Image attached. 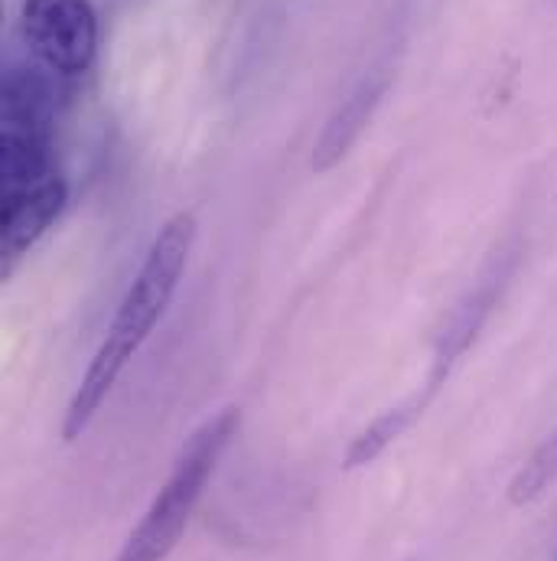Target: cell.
Listing matches in <instances>:
<instances>
[{"label":"cell","instance_id":"1","mask_svg":"<svg viewBox=\"0 0 557 561\" xmlns=\"http://www.w3.org/2000/svg\"><path fill=\"white\" fill-rule=\"evenodd\" d=\"M196 229H199V222L193 213H176L153 236L138 275L128 284V290L108 323V333H105L102 346L95 350V356L66 409V421H62L66 440H76L89 431V424L102 412L105 399L118 386L121 373L128 369L135 353L147 343V336L166 313V307L179 287V278L186 275Z\"/></svg>","mask_w":557,"mask_h":561},{"label":"cell","instance_id":"2","mask_svg":"<svg viewBox=\"0 0 557 561\" xmlns=\"http://www.w3.org/2000/svg\"><path fill=\"white\" fill-rule=\"evenodd\" d=\"M239 424H242L239 409H222L186 437L166 483L150 500L147 513L140 516L135 533L128 536L125 549L118 552L115 561H163L176 549V542L183 539V533L196 513V503H199L209 477L216 473L225 447L232 444Z\"/></svg>","mask_w":557,"mask_h":561},{"label":"cell","instance_id":"3","mask_svg":"<svg viewBox=\"0 0 557 561\" xmlns=\"http://www.w3.org/2000/svg\"><path fill=\"white\" fill-rule=\"evenodd\" d=\"M20 33L56 76L89 72L98 53V16L89 0H23Z\"/></svg>","mask_w":557,"mask_h":561},{"label":"cell","instance_id":"4","mask_svg":"<svg viewBox=\"0 0 557 561\" xmlns=\"http://www.w3.org/2000/svg\"><path fill=\"white\" fill-rule=\"evenodd\" d=\"M69 203V183L53 173L43 183L3 196L0 206V252H3V272H10L13 262H20L62 216Z\"/></svg>","mask_w":557,"mask_h":561},{"label":"cell","instance_id":"5","mask_svg":"<svg viewBox=\"0 0 557 561\" xmlns=\"http://www.w3.org/2000/svg\"><path fill=\"white\" fill-rule=\"evenodd\" d=\"M56 72L43 62H13L3 69L0 89V115L3 131H30L49 138L56 108H59V85Z\"/></svg>","mask_w":557,"mask_h":561},{"label":"cell","instance_id":"6","mask_svg":"<svg viewBox=\"0 0 557 561\" xmlns=\"http://www.w3.org/2000/svg\"><path fill=\"white\" fill-rule=\"evenodd\" d=\"M385 92H388V76H365V79L339 102V108L326 118L320 138L313 144L310 167H313L316 173L333 170V167L352 150V144L362 138V131L369 128L372 115L379 112Z\"/></svg>","mask_w":557,"mask_h":561},{"label":"cell","instance_id":"7","mask_svg":"<svg viewBox=\"0 0 557 561\" xmlns=\"http://www.w3.org/2000/svg\"><path fill=\"white\" fill-rule=\"evenodd\" d=\"M53 153L49 138L30 131H3L0 135V186L3 196L30 190L53 176Z\"/></svg>","mask_w":557,"mask_h":561},{"label":"cell","instance_id":"8","mask_svg":"<svg viewBox=\"0 0 557 561\" xmlns=\"http://www.w3.org/2000/svg\"><path fill=\"white\" fill-rule=\"evenodd\" d=\"M557 480V431H552L542 447L519 467V473L509 483V503L512 506H529L535 503L552 483Z\"/></svg>","mask_w":557,"mask_h":561}]
</instances>
